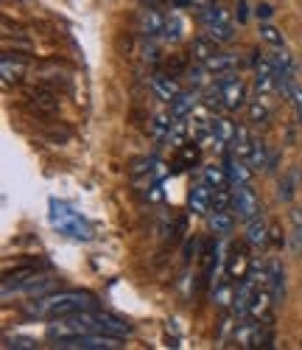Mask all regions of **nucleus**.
Segmentation results:
<instances>
[{
    "label": "nucleus",
    "mask_w": 302,
    "mask_h": 350,
    "mask_svg": "<svg viewBox=\"0 0 302 350\" xmlns=\"http://www.w3.org/2000/svg\"><path fill=\"white\" fill-rule=\"evenodd\" d=\"M188 208L193 216H207L210 211H213V188H210V183L202 177L199 183L191 185V193H188Z\"/></svg>",
    "instance_id": "8"
},
{
    "label": "nucleus",
    "mask_w": 302,
    "mask_h": 350,
    "mask_svg": "<svg viewBox=\"0 0 302 350\" xmlns=\"http://www.w3.org/2000/svg\"><path fill=\"white\" fill-rule=\"evenodd\" d=\"M171 124H174V115L171 112H157L154 118H151V135H154L157 140H168Z\"/></svg>",
    "instance_id": "29"
},
{
    "label": "nucleus",
    "mask_w": 302,
    "mask_h": 350,
    "mask_svg": "<svg viewBox=\"0 0 302 350\" xmlns=\"http://www.w3.org/2000/svg\"><path fill=\"white\" fill-rule=\"evenodd\" d=\"M90 334H104L101 331V317L98 311L87 308V311H76V314H65V317H56V319H48V328H45V336L56 345H65V342H76L81 336H90Z\"/></svg>",
    "instance_id": "2"
},
{
    "label": "nucleus",
    "mask_w": 302,
    "mask_h": 350,
    "mask_svg": "<svg viewBox=\"0 0 302 350\" xmlns=\"http://www.w3.org/2000/svg\"><path fill=\"white\" fill-rule=\"evenodd\" d=\"M3 347L6 350H23V347H37V339H31V336H6L3 339Z\"/></svg>",
    "instance_id": "39"
},
{
    "label": "nucleus",
    "mask_w": 302,
    "mask_h": 350,
    "mask_svg": "<svg viewBox=\"0 0 302 350\" xmlns=\"http://www.w3.org/2000/svg\"><path fill=\"white\" fill-rule=\"evenodd\" d=\"M199 20L204 23V28L207 25H224V23H232V14H230V9H224V6H207V9H199Z\"/></svg>",
    "instance_id": "24"
},
{
    "label": "nucleus",
    "mask_w": 302,
    "mask_h": 350,
    "mask_svg": "<svg viewBox=\"0 0 302 350\" xmlns=\"http://www.w3.org/2000/svg\"><path fill=\"white\" fill-rule=\"evenodd\" d=\"M25 73H28V59H23V56H3V59H0V76H3V87L20 84Z\"/></svg>",
    "instance_id": "14"
},
{
    "label": "nucleus",
    "mask_w": 302,
    "mask_h": 350,
    "mask_svg": "<svg viewBox=\"0 0 302 350\" xmlns=\"http://www.w3.org/2000/svg\"><path fill=\"white\" fill-rule=\"evenodd\" d=\"M232 211H235L238 219H244V221L255 219V216L260 213V199H258V193H255L249 185L235 188V193H232Z\"/></svg>",
    "instance_id": "6"
},
{
    "label": "nucleus",
    "mask_w": 302,
    "mask_h": 350,
    "mask_svg": "<svg viewBox=\"0 0 302 350\" xmlns=\"http://www.w3.org/2000/svg\"><path fill=\"white\" fill-rule=\"evenodd\" d=\"M271 306H275V295H271V288L269 286L258 288L252 295V303H249V319H269Z\"/></svg>",
    "instance_id": "15"
},
{
    "label": "nucleus",
    "mask_w": 302,
    "mask_h": 350,
    "mask_svg": "<svg viewBox=\"0 0 302 350\" xmlns=\"http://www.w3.org/2000/svg\"><path fill=\"white\" fill-rule=\"evenodd\" d=\"M202 104V96L196 90H182L171 101V115L174 118H188V115Z\"/></svg>",
    "instance_id": "18"
},
{
    "label": "nucleus",
    "mask_w": 302,
    "mask_h": 350,
    "mask_svg": "<svg viewBox=\"0 0 302 350\" xmlns=\"http://www.w3.org/2000/svg\"><path fill=\"white\" fill-rule=\"evenodd\" d=\"M263 98H266V96H258V98L249 104V121H252V124H266V121H269V107L263 104Z\"/></svg>",
    "instance_id": "35"
},
{
    "label": "nucleus",
    "mask_w": 302,
    "mask_h": 350,
    "mask_svg": "<svg viewBox=\"0 0 302 350\" xmlns=\"http://www.w3.org/2000/svg\"><path fill=\"white\" fill-rule=\"evenodd\" d=\"M294 107H297V115H299V121H302V90H299V87H297V90H294Z\"/></svg>",
    "instance_id": "42"
},
{
    "label": "nucleus",
    "mask_w": 302,
    "mask_h": 350,
    "mask_svg": "<svg viewBox=\"0 0 302 350\" xmlns=\"http://www.w3.org/2000/svg\"><path fill=\"white\" fill-rule=\"evenodd\" d=\"M96 303H98L96 295H90V291H56V295H40L37 300H31L25 306V311L31 317L56 319V317H65V314L96 308Z\"/></svg>",
    "instance_id": "1"
},
{
    "label": "nucleus",
    "mask_w": 302,
    "mask_h": 350,
    "mask_svg": "<svg viewBox=\"0 0 302 350\" xmlns=\"http://www.w3.org/2000/svg\"><path fill=\"white\" fill-rule=\"evenodd\" d=\"M213 132H216V137H219V149H230L238 126H235L230 118H224V115H216V118H213Z\"/></svg>",
    "instance_id": "22"
},
{
    "label": "nucleus",
    "mask_w": 302,
    "mask_h": 350,
    "mask_svg": "<svg viewBox=\"0 0 302 350\" xmlns=\"http://www.w3.org/2000/svg\"><path fill=\"white\" fill-rule=\"evenodd\" d=\"M28 107L42 112V115H53L59 109V96L53 90H48V87H34V90H28Z\"/></svg>",
    "instance_id": "13"
},
{
    "label": "nucleus",
    "mask_w": 302,
    "mask_h": 350,
    "mask_svg": "<svg viewBox=\"0 0 302 350\" xmlns=\"http://www.w3.org/2000/svg\"><path fill=\"white\" fill-rule=\"evenodd\" d=\"M151 90H154V96L160 98V101H165V104H171L179 93H182V87H179V81H176V76L174 73H154L151 76Z\"/></svg>",
    "instance_id": "12"
},
{
    "label": "nucleus",
    "mask_w": 302,
    "mask_h": 350,
    "mask_svg": "<svg viewBox=\"0 0 302 350\" xmlns=\"http://www.w3.org/2000/svg\"><path fill=\"white\" fill-rule=\"evenodd\" d=\"M124 345V336H112V334H90L81 336L76 342H65L59 347H68V350H118Z\"/></svg>",
    "instance_id": "7"
},
{
    "label": "nucleus",
    "mask_w": 302,
    "mask_h": 350,
    "mask_svg": "<svg viewBox=\"0 0 302 350\" xmlns=\"http://www.w3.org/2000/svg\"><path fill=\"white\" fill-rule=\"evenodd\" d=\"M247 244H252V247H269L271 244L269 241V221L260 213L247 221Z\"/></svg>",
    "instance_id": "19"
},
{
    "label": "nucleus",
    "mask_w": 302,
    "mask_h": 350,
    "mask_svg": "<svg viewBox=\"0 0 302 350\" xmlns=\"http://www.w3.org/2000/svg\"><path fill=\"white\" fill-rule=\"evenodd\" d=\"M199 140H193V143H182L176 149V160H174V174H182V171H188V168H193L196 163H199Z\"/></svg>",
    "instance_id": "17"
},
{
    "label": "nucleus",
    "mask_w": 302,
    "mask_h": 350,
    "mask_svg": "<svg viewBox=\"0 0 302 350\" xmlns=\"http://www.w3.org/2000/svg\"><path fill=\"white\" fill-rule=\"evenodd\" d=\"M216 3H219V0H193L196 9H207V6H216Z\"/></svg>",
    "instance_id": "44"
},
{
    "label": "nucleus",
    "mask_w": 302,
    "mask_h": 350,
    "mask_svg": "<svg viewBox=\"0 0 302 350\" xmlns=\"http://www.w3.org/2000/svg\"><path fill=\"white\" fill-rule=\"evenodd\" d=\"M258 17H260V20H269V17H271V6H269V3H260V6H258Z\"/></svg>",
    "instance_id": "43"
},
{
    "label": "nucleus",
    "mask_w": 302,
    "mask_h": 350,
    "mask_svg": "<svg viewBox=\"0 0 302 350\" xmlns=\"http://www.w3.org/2000/svg\"><path fill=\"white\" fill-rule=\"evenodd\" d=\"M269 241L275 244V247H283V244L288 241V239H286V232H283V227H280L277 221H271V224H269Z\"/></svg>",
    "instance_id": "40"
},
{
    "label": "nucleus",
    "mask_w": 302,
    "mask_h": 350,
    "mask_svg": "<svg viewBox=\"0 0 302 350\" xmlns=\"http://www.w3.org/2000/svg\"><path fill=\"white\" fill-rule=\"evenodd\" d=\"M291 239H288V244H291V252L294 255H302V211H291Z\"/></svg>",
    "instance_id": "31"
},
{
    "label": "nucleus",
    "mask_w": 302,
    "mask_h": 350,
    "mask_svg": "<svg viewBox=\"0 0 302 350\" xmlns=\"http://www.w3.org/2000/svg\"><path fill=\"white\" fill-rule=\"evenodd\" d=\"M219 84H221V96H224V109L227 112H238L247 104V84L241 81V76L221 73Z\"/></svg>",
    "instance_id": "5"
},
{
    "label": "nucleus",
    "mask_w": 302,
    "mask_h": 350,
    "mask_svg": "<svg viewBox=\"0 0 302 350\" xmlns=\"http://www.w3.org/2000/svg\"><path fill=\"white\" fill-rule=\"evenodd\" d=\"M202 107L204 109H224V96H221V84L216 81V84H210V87H204V93H202Z\"/></svg>",
    "instance_id": "27"
},
{
    "label": "nucleus",
    "mask_w": 302,
    "mask_h": 350,
    "mask_svg": "<svg viewBox=\"0 0 302 350\" xmlns=\"http://www.w3.org/2000/svg\"><path fill=\"white\" fill-rule=\"evenodd\" d=\"M216 53H219V42H213V40L204 34V37H196V40L191 42V48H188V59L196 62V65H204L210 56H216Z\"/></svg>",
    "instance_id": "16"
},
{
    "label": "nucleus",
    "mask_w": 302,
    "mask_h": 350,
    "mask_svg": "<svg viewBox=\"0 0 302 350\" xmlns=\"http://www.w3.org/2000/svg\"><path fill=\"white\" fill-rule=\"evenodd\" d=\"M48 219L51 224L62 232V236L73 239V241H90L93 239V227H90L79 211H73L68 202H59V199H51V205H48Z\"/></svg>",
    "instance_id": "3"
},
{
    "label": "nucleus",
    "mask_w": 302,
    "mask_h": 350,
    "mask_svg": "<svg viewBox=\"0 0 302 350\" xmlns=\"http://www.w3.org/2000/svg\"><path fill=\"white\" fill-rule=\"evenodd\" d=\"M202 177L210 183V188H224V185H230V177H227V168L224 165H204V171H202Z\"/></svg>",
    "instance_id": "28"
},
{
    "label": "nucleus",
    "mask_w": 302,
    "mask_h": 350,
    "mask_svg": "<svg viewBox=\"0 0 302 350\" xmlns=\"http://www.w3.org/2000/svg\"><path fill=\"white\" fill-rule=\"evenodd\" d=\"M207 37L219 42V45H227L235 40V31H232V23H224V25H207Z\"/></svg>",
    "instance_id": "32"
},
{
    "label": "nucleus",
    "mask_w": 302,
    "mask_h": 350,
    "mask_svg": "<svg viewBox=\"0 0 302 350\" xmlns=\"http://www.w3.org/2000/svg\"><path fill=\"white\" fill-rule=\"evenodd\" d=\"M188 135H191V118H174L171 132H168V143L179 149L182 143H188Z\"/></svg>",
    "instance_id": "26"
},
{
    "label": "nucleus",
    "mask_w": 302,
    "mask_h": 350,
    "mask_svg": "<svg viewBox=\"0 0 302 350\" xmlns=\"http://www.w3.org/2000/svg\"><path fill=\"white\" fill-rule=\"evenodd\" d=\"M232 278H227V280H221L216 288H213V303L219 306V308H232V300H235V291L238 288H232Z\"/></svg>",
    "instance_id": "25"
},
{
    "label": "nucleus",
    "mask_w": 302,
    "mask_h": 350,
    "mask_svg": "<svg viewBox=\"0 0 302 350\" xmlns=\"http://www.w3.org/2000/svg\"><path fill=\"white\" fill-rule=\"evenodd\" d=\"M252 137H249V129L247 126H238V132H235V137H232V146L230 149L235 152V154H241V157H249V152H252Z\"/></svg>",
    "instance_id": "30"
},
{
    "label": "nucleus",
    "mask_w": 302,
    "mask_h": 350,
    "mask_svg": "<svg viewBox=\"0 0 302 350\" xmlns=\"http://www.w3.org/2000/svg\"><path fill=\"white\" fill-rule=\"evenodd\" d=\"M224 168H227V177H230V188H241V185H249L252 183V165H249L247 157H241V154L232 152L227 157Z\"/></svg>",
    "instance_id": "11"
},
{
    "label": "nucleus",
    "mask_w": 302,
    "mask_h": 350,
    "mask_svg": "<svg viewBox=\"0 0 302 350\" xmlns=\"http://www.w3.org/2000/svg\"><path fill=\"white\" fill-rule=\"evenodd\" d=\"M269 59H271V65H275L277 76L280 73H291V53L286 48H277L275 53H269Z\"/></svg>",
    "instance_id": "34"
},
{
    "label": "nucleus",
    "mask_w": 302,
    "mask_h": 350,
    "mask_svg": "<svg viewBox=\"0 0 302 350\" xmlns=\"http://www.w3.org/2000/svg\"><path fill=\"white\" fill-rule=\"evenodd\" d=\"M207 73L210 76H221V73H232L238 68V56L235 53H216V56H210V59L204 62Z\"/></svg>",
    "instance_id": "21"
},
{
    "label": "nucleus",
    "mask_w": 302,
    "mask_h": 350,
    "mask_svg": "<svg viewBox=\"0 0 302 350\" xmlns=\"http://www.w3.org/2000/svg\"><path fill=\"white\" fill-rule=\"evenodd\" d=\"M230 208H232L230 185H224V188H213V211H230Z\"/></svg>",
    "instance_id": "37"
},
{
    "label": "nucleus",
    "mask_w": 302,
    "mask_h": 350,
    "mask_svg": "<svg viewBox=\"0 0 302 350\" xmlns=\"http://www.w3.org/2000/svg\"><path fill=\"white\" fill-rule=\"evenodd\" d=\"M249 269H252V255H249L247 244H244V241H235V244L230 247L227 264H224L227 278H232L235 283H241V280H244V278L249 275Z\"/></svg>",
    "instance_id": "4"
},
{
    "label": "nucleus",
    "mask_w": 302,
    "mask_h": 350,
    "mask_svg": "<svg viewBox=\"0 0 302 350\" xmlns=\"http://www.w3.org/2000/svg\"><path fill=\"white\" fill-rule=\"evenodd\" d=\"M247 160H249V165H252V168H266V165H269L266 146H263L260 140H255V143H252V152H249V157H247Z\"/></svg>",
    "instance_id": "36"
},
{
    "label": "nucleus",
    "mask_w": 302,
    "mask_h": 350,
    "mask_svg": "<svg viewBox=\"0 0 302 350\" xmlns=\"http://www.w3.org/2000/svg\"><path fill=\"white\" fill-rule=\"evenodd\" d=\"M137 31L148 40H154V37H163L165 31V14L157 12L154 6H146L137 12Z\"/></svg>",
    "instance_id": "9"
},
{
    "label": "nucleus",
    "mask_w": 302,
    "mask_h": 350,
    "mask_svg": "<svg viewBox=\"0 0 302 350\" xmlns=\"http://www.w3.org/2000/svg\"><path fill=\"white\" fill-rule=\"evenodd\" d=\"M260 40H266L269 45H275V48H283V34L277 31L275 25H269V23L260 25Z\"/></svg>",
    "instance_id": "38"
},
{
    "label": "nucleus",
    "mask_w": 302,
    "mask_h": 350,
    "mask_svg": "<svg viewBox=\"0 0 302 350\" xmlns=\"http://www.w3.org/2000/svg\"><path fill=\"white\" fill-rule=\"evenodd\" d=\"M207 224H210V232H213L216 239H224V236H230V232H232L235 219L227 211H210L207 213Z\"/></svg>",
    "instance_id": "20"
},
{
    "label": "nucleus",
    "mask_w": 302,
    "mask_h": 350,
    "mask_svg": "<svg viewBox=\"0 0 302 350\" xmlns=\"http://www.w3.org/2000/svg\"><path fill=\"white\" fill-rule=\"evenodd\" d=\"M143 62H148V65H157L160 62V48L154 42H146L143 45Z\"/></svg>",
    "instance_id": "41"
},
{
    "label": "nucleus",
    "mask_w": 302,
    "mask_h": 350,
    "mask_svg": "<svg viewBox=\"0 0 302 350\" xmlns=\"http://www.w3.org/2000/svg\"><path fill=\"white\" fill-rule=\"evenodd\" d=\"M191 137L193 140H202L210 129H213V118H210V109H202V112H191Z\"/></svg>",
    "instance_id": "23"
},
{
    "label": "nucleus",
    "mask_w": 302,
    "mask_h": 350,
    "mask_svg": "<svg viewBox=\"0 0 302 350\" xmlns=\"http://www.w3.org/2000/svg\"><path fill=\"white\" fill-rule=\"evenodd\" d=\"M182 20H179V14H168L165 17V31H163V40H168V42H179L182 40Z\"/></svg>",
    "instance_id": "33"
},
{
    "label": "nucleus",
    "mask_w": 302,
    "mask_h": 350,
    "mask_svg": "<svg viewBox=\"0 0 302 350\" xmlns=\"http://www.w3.org/2000/svg\"><path fill=\"white\" fill-rule=\"evenodd\" d=\"M129 174L135 180H146V183H160L165 174H168V168L160 163V160H154V157H137V160H132V165H129Z\"/></svg>",
    "instance_id": "10"
}]
</instances>
